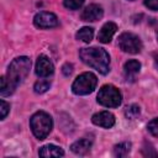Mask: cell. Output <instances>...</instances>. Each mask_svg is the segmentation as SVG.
<instances>
[{"label":"cell","mask_w":158,"mask_h":158,"mask_svg":"<svg viewBox=\"0 0 158 158\" xmlns=\"http://www.w3.org/2000/svg\"><path fill=\"white\" fill-rule=\"evenodd\" d=\"M79 57L85 64L96 69L101 74H106L110 70V56L104 48H81L79 51Z\"/></svg>","instance_id":"obj_1"},{"label":"cell","mask_w":158,"mask_h":158,"mask_svg":"<svg viewBox=\"0 0 158 158\" xmlns=\"http://www.w3.org/2000/svg\"><path fill=\"white\" fill-rule=\"evenodd\" d=\"M30 68H31V60L27 57H17L9 65L7 79L15 86H17L27 77Z\"/></svg>","instance_id":"obj_2"},{"label":"cell","mask_w":158,"mask_h":158,"mask_svg":"<svg viewBox=\"0 0 158 158\" xmlns=\"http://www.w3.org/2000/svg\"><path fill=\"white\" fill-rule=\"evenodd\" d=\"M30 125H31L33 135L38 139H44L49 135L53 122H52V117L47 112L37 111L36 114L32 115V117L30 120Z\"/></svg>","instance_id":"obj_3"},{"label":"cell","mask_w":158,"mask_h":158,"mask_svg":"<svg viewBox=\"0 0 158 158\" xmlns=\"http://www.w3.org/2000/svg\"><path fill=\"white\" fill-rule=\"evenodd\" d=\"M122 101V95L114 85H104L98 94V102L106 107H117Z\"/></svg>","instance_id":"obj_4"},{"label":"cell","mask_w":158,"mask_h":158,"mask_svg":"<svg viewBox=\"0 0 158 158\" xmlns=\"http://www.w3.org/2000/svg\"><path fill=\"white\" fill-rule=\"evenodd\" d=\"M96 84H98L96 77L93 73L86 72V73L80 74L74 80L72 85V90L77 95H88L94 91V89L96 88Z\"/></svg>","instance_id":"obj_5"},{"label":"cell","mask_w":158,"mask_h":158,"mask_svg":"<svg viewBox=\"0 0 158 158\" xmlns=\"http://www.w3.org/2000/svg\"><path fill=\"white\" fill-rule=\"evenodd\" d=\"M118 47L126 53L136 54V53L141 52L142 42L138 36H136L131 32H123L118 37Z\"/></svg>","instance_id":"obj_6"},{"label":"cell","mask_w":158,"mask_h":158,"mask_svg":"<svg viewBox=\"0 0 158 158\" xmlns=\"http://www.w3.org/2000/svg\"><path fill=\"white\" fill-rule=\"evenodd\" d=\"M33 23L38 28H52L58 26V19L54 14L43 11V12H38L35 16Z\"/></svg>","instance_id":"obj_7"},{"label":"cell","mask_w":158,"mask_h":158,"mask_svg":"<svg viewBox=\"0 0 158 158\" xmlns=\"http://www.w3.org/2000/svg\"><path fill=\"white\" fill-rule=\"evenodd\" d=\"M53 72H54V67L53 63L49 60V58L46 56H40L36 62V74L41 78H47L51 74H53Z\"/></svg>","instance_id":"obj_8"},{"label":"cell","mask_w":158,"mask_h":158,"mask_svg":"<svg viewBox=\"0 0 158 158\" xmlns=\"http://www.w3.org/2000/svg\"><path fill=\"white\" fill-rule=\"evenodd\" d=\"M91 121L96 126H100L104 128H110L115 125V116L109 111H100L93 116Z\"/></svg>","instance_id":"obj_9"},{"label":"cell","mask_w":158,"mask_h":158,"mask_svg":"<svg viewBox=\"0 0 158 158\" xmlns=\"http://www.w3.org/2000/svg\"><path fill=\"white\" fill-rule=\"evenodd\" d=\"M102 14H104V11H102L101 6H99V5H96V4H90L89 6H86V7L83 10L80 17H81L83 21L93 22V21L100 20V19L102 17Z\"/></svg>","instance_id":"obj_10"},{"label":"cell","mask_w":158,"mask_h":158,"mask_svg":"<svg viewBox=\"0 0 158 158\" xmlns=\"http://www.w3.org/2000/svg\"><path fill=\"white\" fill-rule=\"evenodd\" d=\"M116 30H117V26L114 22H106L101 27V30H100V32L98 35V40L101 43H109L112 40L114 35L116 33Z\"/></svg>","instance_id":"obj_11"},{"label":"cell","mask_w":158,"mask_h":158,"mask_svg":"<svg viewBox=\"0 0 158 158\" xmlns=\"http://www.w3.org/2000/svg\"><path fill=\"white\" fill-rule=\"evenodd\" d=\"M91 146H93V142L89 138H81V139L75 141L70 146V149H72L73 153L79 154V156H83V154H86L90 151Z\"/></svg>","instance_id":"obj_12"},{"label":"cell","mask_w":158,"mask_h":158,"mask_svg":"<svg viewBox=\"0 0 158 158\" xmlns=\"http://www.w3.org/2000/svg\"><path fill=\"white\" fill-rule=\"evenodd\" d=\"M38 154L41 157H62V156H64V152L58 146L46 144V146L41 147V149L38 151Z\"/></svg>","instance_id":"obj_13"},{"label":"cell","mask_w":158,"mask_h":158,"mask_svg":"<svg viewBox=\"0 0 158 158\" xmlns=\"http://www.w3.org/2000/svg\"><path fill=\"white\" fill-rule=\"evenodd\" d=\"M16 86L7 79V77H2L1 78V88H0V94L1 96H7L10 94H12L15 91Z\"/></svg>","instance_id":"obj_14"},{"label":"cell","mask_w":158,"mask_h":158,"mask_svg":"<svg viewBox=\"0 0 158 158\" xmlns=\"http://www.w3.org/2000/svg\"><path fill=\"white\" fill-rule=\"evenodd\" d=\"M93 36H94V31L91 27H83L77 33V38L85 43H89L93 40Z\"/></svg>","instance_id":"obj_15"},{"label":"cell","mask_w":158,"mask_h":158,"mask_svg":"<svg viewBox=\"0 0 158 158\" xmlns=\"http://www.w3.org/2000/svg\"><path fill=\"white\" fill-rule=\"evenodd\" d=\"M141 69V63L136 59H131L125 63V73L127 75H135L139 72Z\"/></svg>","instance_id":"obj_16"},{"label":"cell","mask_w":158,"mask_h":158,"mask_svg":"<svg viewBox=\"0 0 158 158\" xmlns=\"http://www.w3.org/2000/svg\"><path fill=\"white\" fill-rule=\"evenodd\" d=\"M131 151V143L128 142H122L118 143L114 147V154L116 157H126Z\"/></svg>","instance_id":"obj_17"},{"label":"cell","mask_w":158,"mask_h":158,"mask_svg":"<svg viewBox=\"0 0 158 158\" xmlns=\"http://www.w3.org/2000/svg\"><path fill=\"white\" fill-rule=\"evenodd\" d=\"M139 106L138 105H130V106H127L126 107V110H125V115H126V117L127 118H130V120H133V118H136L138 115H139Z\"/></svg>","instance_id":"obj_18"},{"label":"cell","mask_w":158,"mask_h":158,"mask_svg":"<svg viewBox=\"0 0 158 158\" xmlns=\"http://www.w3.org/2000/svg\"><path fill=\"white\" fill-rule=\"evenodd\" d=\"M51 86V83L48 80H38L36 84H35V91L37 94H42V93H46Z\"/></svg>","instance_id":"obj_19"},{"label":"cell","mask_w":158,"mask_h":158,"mask_svg":"<svg viewBox=\"0 0 158 158\" xmlns=\"http://www.w3.org/2000/svg\"><path fill=\"white\" fill-rule=\"evenodd\" d=\"M85 0H64V6L69 10H77L79 9Z\"/></svg>","instance_id":"obj_20"},{"label":"cell","mask_w":158,"mask_h":158,"mask_svg":"<svg viewBox=\"0 0 158 158\" xmlns=\"http://www.w3.org/2000/svg\"><path fill=\"white\" fill-rule=\"evenodd\" d=\"M147 128H148V131H149V132H151L153 136L158 137V118L152 120V121L148 123Z\"/></svg>","instance_id":"obj_21"},{"label":"cell","mask_w":158,"mask_h":158,"mask_svg":"<svg viewBox=\"0 0 158 158\" xmlns=\"http://www.w3.org/2000/svg\"><path fill=\"white\" fill-rule=\"evenodd\" d=\"M0 111H1V120H4L6 117V115H7V112L10 111V105L5 100L0 101Z\"/></svg>","instance_id":"obj_22"},{"label":"cell","mask_w":158,"mask_h":158,"mask_svg":"<svg viewBox=\"0 0 158 158\" xmlns=\"http://www.w3.org/2000/svg\"><path fill=\"white\" fill-rule=\"evenodd\" d=\"M144 5L151 10H158V0H144Z\"/></svg>","instance_id":"obj_23"},{"label":"cell","mask_w":158,"mask_h":158,"mask_svg":"<svg viewBox=\"0 0 158 158\" xmlns=\"http://www.w3.org/2000/svg\"><path fill=\"white\" fill-rule=\"evenodd\" d=\"M62 72L65 77H69L72 73H73V65L69 64V63H65L63 67H62Z\"/></svg>","instance_id":"obj_24"},{"label":"cell","mask_w":158,"mask_h":158,"mask_svg":"<svg viewBox=\"0 0 158 158\" xmlns=\"http://www.w3.org/2000/svg\"><path fill=\"white\" fill-rule=\"evenodd\" d=\"M156 67H157V68H158V56H157V57H156Z\"/></svg>","instance_id":"obj_25"},{"label":"cell","mask_w":158,"mask_h":158,"mask_svg":"<svg viewBox=\"0 0 158 158\" xmlns=\"http://www.w3.org/2000/svg\"><path fill=\"white\" fill-rule=\"evenodd\" d=\"M157 40H158V31H157Z\"/></svg>","instance_id":"obj_26"},{"label":"cell","mask_w":158,"mask_h":158,"mask_svg":"<svg viewBox=\"0 0 158 158\" xmlns=\"http://www.w3.org/2000/svg\"><path fill=\"white\" fill-rule=\"evenodd\" d=\"M130 1H133V0H130Z\"/></svg>","instance_id":"obj_27"}]
</instances>
